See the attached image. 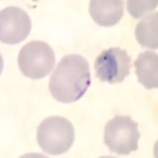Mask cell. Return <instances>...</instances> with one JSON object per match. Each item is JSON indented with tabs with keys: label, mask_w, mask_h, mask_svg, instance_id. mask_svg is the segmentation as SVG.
Here are the masks:
<instances>
[{
	"label": "cell",
	"mask_w": 158,
	"mask_h": 158,
	"mask_svg": "<svg viewBox=\"0 0 158 158\" xmlns=\"http://www.w3.org/2000/svg\"><path fill=\"white\" fill-rule=\"evenodd\" d=\"M89 65L84 57L76 54L65 56L58 63L48 83L51 94L63 104L81 98L90 85Z\"/></svg>",
	"instance_id": "obj_1"
},
{
	"label": "cell",
	"mask_w": 158,
	"mask_h": 158,
	"mask_svg": "<svg viewBox=\"0 0 158 158\" xmlns=\"http://www.w3.org/2000/svg\"><path fill=\"white\" fill-rule=\"evenodd\" d=\"M156 6H157L156 0H152V1L129 0L127 1V8L130 15L134 18H138L145 15L146 13L154 10L156 7Z\"/></svg>",
	"instance_id": "obj_10"
},
{
	"label": "cell",
	"mask_w": 158,
	"mask_h": 158,
	"mask_svg": "<svg viewBox=\"0 0 158 158\" xmlns=\"http://www.w3.org/2000/svg\"><path fill=\"white\" fill-rule=\"evenodd\" d=\"M89 14L97 25L111 27L123 16V2L121 0H92Z\"/></svg>",
	"instance_id": "obj_7"
},
{
	"label": "cell",
	"mask_w": 158,
	"mask_h": 158,
	"mask_svg": "<svg viewBox=\"0 0 158 158\" xmlns=\"http://www.w3.org/2000/svg\"><path fill=\"white\" fill-rule=\"evenodd\" d=\"M131 57L126 50L110 48L103 51L96 58L94 69L96 76L101 81L110 84L121 83L130 74Z\"/></svg>",
	"instance_id": "obj_5"
},
{
	"label": "cell",
	"mask_w": 158,
	"mask_h": 158,
	"mask_svg": "<svg viewBox=\"0 0 158 158\" xmlns=\"http://www.w3.org/2000/svg\"><path fill=\"white\" fill-rule=\"evenodd\" d=\"M158 12L149 14L138 22L135 37L142 46L151 49L158 48Z\"/></svg>",
	"instance_id": "obj_9"
},
{
	"label": "cell",
	"mask_w": 158,
	"mask_h": 158,
	"mask_svg": "<svg viewBox=\"0 0 158 158\" xmlns=\"http://www.w3.org/2000/svg\"><path fill=\"white\" fill-rule=\"evenodd\" d=\"M18 63L25 77L40 79L52 71L56 56L50 45L44 41L33 40L24 45L20 50Z\"/></svg>",
	"instance_id": "obj_4"
},
{
	"label": "cell",
	"mask_w": 158,
	"mask_h": 158,
	"mask_svg": "<svg viewBox=\"0 0 158 158\" xmlns=\"http://www.w3.org/2000/svg\"><path fill=\"white\" fill-rule=\"evenodd\" d=\"M36 140L45 153L55 156L63 154L74 143V127L63 117H48L38 126Z\"/></svg>",
	"instance_id": "obj_2"
},
{
	"label": "cell",
	"mask_w": 158,
	"mask_h": 158,
	"mask_svg": "<svg viewBox=\"0 0 158 158\" xmlns=\"http://www.w3.org/2000/svg\"><path fill=\"white\" fill-rule=\"evenodd\" d=\"M138 82L148 89L158 87V55L145 51L134 63Z\"/></svg>",
	"instance_id": "obj_8"
},
{
	"label": "cell",
	"mask_w": 158,
	"mask_h": 158,
	"mask_svg": "<svg viewBox=\"0 0 158 158\" xmlns=\"http://www.w3.org/2000/svg\"><path fill=\"white\" fill-rule=\"evenodd\" d=\"M138 127L129 115H115L108 121L104 127V142L110 152L127 156L138 150L141 137Z\"/></svg>",
	"instance_id": "obj_3"
},
{
	"label": "cell",
	"mask_w": 158,
	"mask_h": 158,
	"mask_svg": "<svg viewBox=\"0 0 158 158\" xmlns=\"http://www.w3.org/2000/svg\"><path fill=\"white\" fill-rule=\"evenodd\" d=\"M31 20L28 14L18 6H8L0 12V40L7 44L21 43L29 36Z\"/></svg>",
	"instance_id": "obj_6"
}]
</instances>
